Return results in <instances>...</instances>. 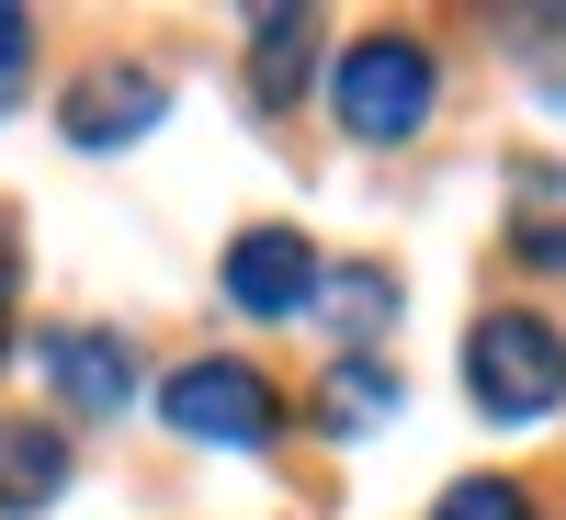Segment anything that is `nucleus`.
I'll list each match as a JSON object with an SVG mask.
<instances>
[{"instance_id":"1","label":"nucleus","mask_w":566,"mask_h":520,"mask_svg":"<svg viewBox=\"0 0 566 520\" xmlns=\"http://www.w3.org/2000/svg\"><path fill=\"white\" fill-rule=\"evenodd\" d=\"M464 385H476V407L488 418H544V407H566V340L533 317V306H499V317H476L464 328Z\"/></svg>"},{"instance_id":"2","label":"nucleus","mask_w":566,"mask_h":520,"mask_svg":"<svg viewBox=\"0 0 566 520\" xmlns=\"http://www.w3.org/2000/svg\"><path fill=\"white\" fill-rule=\"evenodd\" d=\"M328 103H340V125L363 136V148H397V136L431 125L442 68H431V45H419V34H363L352 57H340V79H328Z\"/></svg>"},{"instance_id":"3","label":"nucleus","mask_w":566,"mask_h":520,"mask_svg":"<svg viewBox=\"0 0 566 520\" xmlns=\"http://www.w3.org/2000/svg\"><path fill=\"white\" fill-rule=\"evenodd\" d=\"M159 418H170L181 442H239V453H261L283 431V396H272V373H250V362H181L170 396H159Z\"/></svg>"},{"instance_id":"4","label":"nucleus","mask_w":566,"mask_h":520,"mask_svg":"<svg viewBox=\"0 0 566 520\" xmlns=\"http://www.w3.org/2000/svg\"><path fill=\"white\" fill-rule=\"evenodd\" d=\"M317 295H328V272H317L306 226H250V238H227V306L239 317H306Z\"/></svg>"},{"instance_id":"5","label":"nucleus","mask_w":566,"mask_h":520,"mask_svg":"<svg viewBox=\"0 0 566 520\" xmlns=\"http://www.w3.org/2000/svg\"><path fill=\"white\" fill-rule=\"evenodd\" d=\"M34 362H45V396H69L80 418H114V407L136 396V373H148L125 328H57Z\"/></svg>"},{"instance_id":"6","label":"nucleus","mask_w":566,"mask_h":520,"mask_svg":"<svg viewBox=\"0 0 566 520\" xmlns=\"http://www.w3.org/2000/svg\"><path fill=\"white\" fill-rule=\"evenodd\" d=\"M159 114H170V91L148 68H91V79L57 91V125L80 136V148H125V136H148Z\"/></svg>"},{"instance_id":"7","label":"nucleus","mask_w":566,"mask_h":520,"mask_svg":"<svg viewBox=\"0 0 566 520\" xmlns=\"http://www.w3.org/2000/svg\"><path fill=\"white\" fill-rule=\"evenodd\" d=\"M69 487V442L57 418H0V520H23Z\"/></svg>"},{"instance_id":"8","label":"nucleus","mask_w":566,"mask_h":520,"mask_svg":"<svg viewBox=\"0 0 566 520\" xmlns=\"http://www.w3.org/2000/svg\"><path fill=\"white\" fill-rule=\"evenodd\" d=\"M306 57H317V12H261V23H250V68H261V103H295Z\"/></svg>"},{"instance_id":"9","label":"nucleus","mask_w":566,"mask_h":520,"mask_svg":"<svg viewBox=\"0 0 566 520\" xmlns=\"http://www.w3.org/2000/svg\"><path fill=\"white\" fill-rule=\"evenodd\" d=\"M431 520H533V498H522V487H510V476H453Z\"/></svg>"},{"instance_id":"10","label":"nucleus","mask_w":566,"mask_h":520,"mask_svg":"<svg viewBox=\"0 0 566 520\" xmlns=\"http://www.w3.org/2000/svg\"><path fill=\"white\" fill-rule=\"evenodd\" d=\"M328 306H340V328L374 340V328L397 317V283H386V272H328Z\"/></svg>"},{"instance_id":"11","label":"nucleus","mask_w":566,"mask_h":520,"mask_svg":"<svg viewBox=\"0 0 566 520\" xmlns=\"http://www.w3.org/2000/svg\"><path fill=\"white\" fill-rule=\"evenodd\" d=\"M328 396H340V418H386V373H374V362H340V385H328Z\"/></svg>"},{"instance_id":"12","label":"nucleus","mask_w":566,"mask_h":520,"mask_svg":"<svg viewBox=\"0 0 566 520\" xmlns=\"http://www.w3.org/2000/svg\"><path fill=\"white\" fill-rule=\"evenodd\" d=\"M23 45H34V12H23V0H0V79L23 68Z\"/></svg>"},{"instance_id":"13","label":"nucleus","mask_w":566,"mask_h":520,"mask_svg":"<svg viewBox=\"0 0 566 520\" xmlns=\"http://www.w3.org/2000/svg\"><path fill=\"white\" fill-rule=\"evenodd\" d=\"M0 295H12V226H0Z\"/></svg>"},{"instance_id":"14","label":"nucleus","mask_w":566,"mask_h":520,"mask_svg":"<svg viewBox=\"0 0 566 520\" xmlns=\"http://www.w3.org/2000/svg\"><path fill=\"white\" fill-rule=\"evenodd\" d=\"M0 340H12V328H0Z\"/></svg>"}]
</instances>
